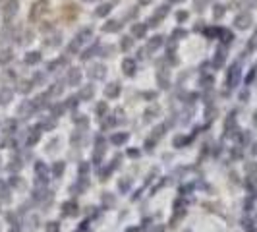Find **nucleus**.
Instances as JSON below:
<instances>
[{
    "instance_id": "nucleus-11",
    "label": "nucleus",
    "mask_w": 257,
    "mask_h": 232,
    "mask_svg": "<svg viewBox=\"0 0 257 232\" xmlns=\"http://www.w3.org/2000/svg\"><path fill=\"white\" fill-rule=\"evenodd\" d=\"M205 2H207V0H195V6H197V8H201Z\"/></svg>"
},
{
    "instance_id": "nucleus-14",
    "label": "nucleus",
    "mask_w": 257,
    "mask_h": 232,
    "mask_svg": "<svg viewBox=\"0 0 257 232\" xmlns=\"http://www.w3.org/2000/svg\"><path fill=\"white\" fill-rule=\"evenodd\" d=\"M85 2H93V0H85Z\"/></svg>"
},
{
    "instance_id": "nucleus-12",
    "label": "nucleus",
    "mask_w": 257,
    "mask_h": 232,
    "mask_svg": "<svg viewBox=\"0 0 257 232\" xmlns=\"http://www.w3.org/2000/svg\"><path fill=\"white\" fill-rule=\"evenodd\" d=\"M151 2H153V0H140L142 6H147V4H151Z\"/></svg>"
},
{
    "instance_id": "nucleus-7",
    "label": "nucleus",
    "mask_w": 257,
    "mask_h": 232,
    "mask_svg": "<svg viewBox=\"0 0 257 232\" xmlns=\"http://www.w3.org/2000/svg\"><path fill=\"white\" fill-rule=\"evenodd\" d=\"M103 68H101V66H95V68H93V72H91V76L93 77H103Z\"/></svg>"
},
{
    "instance_id": "nucleus-13",
    "label": "nucleus",
    "mask_w": 257,
    "mask_h": 232,
    "mask_svg": "<svg viewBox=\"0 0 257 232\" xmlns=\"http://www.w3.org/2000/svg\"><path fill=\"white\" fill-rule=\"evenodd\" d=\"M168 2H182V0H168Z\"/></svg>"
},
{
    "instance_id": "nucleus-6",
    "label": "nucleus",
    "mask_w": 257,
    "mask_h": 232,
    "mask_svg": "<svg viewBox=\"0 0 257 232\" xmlns=\"http://www.w3.org/2000/svg\"><path fill=\"white\" fill-rule=\"evenodd\" d=\"M134 35L143 37V35H145V26H134Z\"/></svg>"
},
{
    "instance_id": "nucleus-10",
    "label": "nucleus",
    "mask_w": 257,
    "mask_h": 232,
    "mask_svg": "<svg viewBox=\"0 0 257 232\" xmlns=\"http://www.w3.org/2000/svg\"><path fill=\"white\" fill-rule=\"evenodd\" d=\"M37 60H39V54H37V52H33L31 56H27V62H37Z\"/></svg>"
},
{
    "instance_id": "nucleus-2",
    "label": "nucleus",
    "mask_w": 257,
    "mask_h": 232,
    "mask_svg": "<svg viewBox=\"0 0 257 232\" xmlns=\"http://www.w3.org/2000/svg\"><path fill=\"white\" fill-rule=\"evenodd\" d=\"M2 12H4L6 20H12L14 16H16V12H18V0H6Z\"/></svg>"
},
{
    "instance_id": "nucleus-4",
    "label": "nucleus",
    "mask_w": 257,
    "mask_h": 232,
    "mask_svg": "<svg viewBox=\"0 0 257 232\" xmlns=\"http://www.w3.org/2000/svg\"><path fill=\"white\" fill-rule=\"evenodd\" d=\"M167 14H168V8H167V6H161V8H159V10L155 12L153 18H151V24H153V26H157V22H159V20H163V18H165Z\"/></svg>"
},
{
    "instance_id": "nucleus-3",
    "label": "nucleus",
    "mask_w": 257,
    "mask_h": 232,
    "mask_svg": "<svg viewBox=\"0 0 257 232\" xmlns=\"http://www.w3.org/2000/svg\"><path fill=\"white\" fill-rule=\"evenodd\" d=\"M62 14H64L66 22H72V20L77 16V6H74V4H66Z\"/></svg>"
},
{
    "instance_id": "nucleus-1",
    "label": "nucleus",
    "mask_w": 257,
    "mask_h": 232,
    "mask_svg": "<svg viewBox=\"0 0 257 232\" xmlns=\"http://www.w3.org/2000/svg\"><path fill=\"white\" fill-rule=\"evenodd\" d=\"M45 12H47V0H37V2L31 6V10H29V20H31V22H39L41 16Z\"/></svg>"
},
{
    "instance_id": "nucleus-8",
    "label": "nucleus",
    "mask_w": 257,
    "mask_h": 232,
    "mask_svg": "<svg viewBox=\"0 0 257 232\" xmlns=\"http://www.w3.org/2000/svg\"><path fill=\"white\" fill-rule=\"evenodd\" d=\"M110 12V4H103L99 10H97V16H104V14Z\"/></svg>"
},
{
    "instance_id": "nucleus-9",
    "label": "nucleus",
    "mask_w": 257,
    "mask_h": 232,
    "mask_svg": "<svg viewBox=\"0 0 257 232\" xmlns=\"http://www.w3.org/2000/svg\"><path fill=\"white\" fill-rule=\"evenodd\" d=\"M124 68H126L128 74H132V72H134V62H132V60H126V62H124Z\"/></svg>"
},
{
    "instance_id": "nucleus-5",
    "label": "nucleus",
    "mask_w": 257,
    "mask_h": 232,
    "mask_svg": "<svg viewBox=\"0 0 257 232\" xmlns=\"http://www.w3.org/2000/svg\"><path fill=\"white\" fill-rule=\"evenodd\" d=\"M118 27H120V24H118V22H108V24H106L103 29H104V31H116Z\"/></svg>"
}]
</instances>
